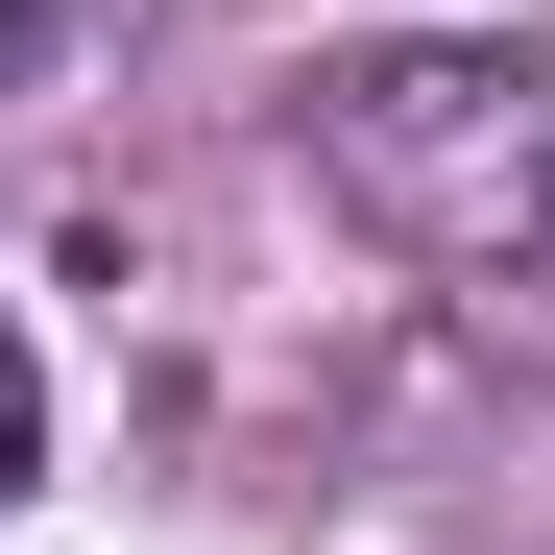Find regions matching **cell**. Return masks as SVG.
<instances>
[{"label": "cell", "instance_id": "cell-1", "mask_svg": "<svg viewBox=\"0 0 555 555\" xmlns=\"http://www.w3.org/2000/svg\"><path fill=\"white\" fill-rule=\"evenodd\" d=\"M314 169L459 291H555V73L531 49H338Z\"/></svg>", "mask_w": 555, "mask_h": 555}, {"label": "cell", "instance_id": "cell-2", "mask_svg": "<svg viewBox=\"0 0 555 555\" xmlns=\"http://www.w3.org/2000/svg\"><path fill=\"white\" fill-rule=\"evenodd\" d=\"M25 459H49V387H25V338H0V483H25Z\"/></svg>", "mask_w": 555, "mask_h": 555}, {"label": "cell", "instance_id": "cell-3", "mask_svg": "<svg viewBox=\"0 0 555 555\" xmlns=\"http://www.w3.org/2000/svg\"><path fill=\"white\" fill-rule=\"evenodd\" d=\"M0 98H25V0H0Z\"/></svg>", "mask_w": 555, "mask_h": 555}]
</instances>
